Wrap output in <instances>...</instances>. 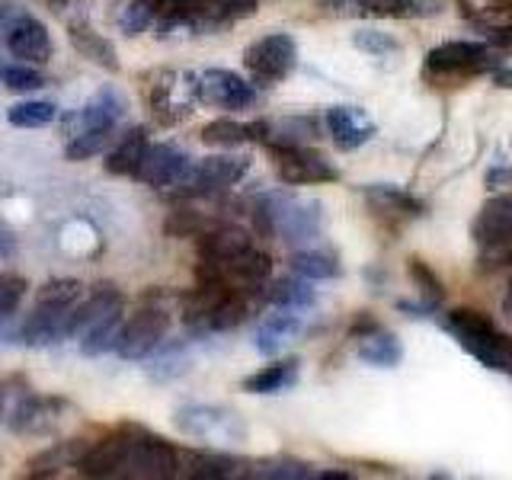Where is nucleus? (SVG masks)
Segmentation results:
<instances>
[{
	"instance_id": "f257e3e1",
	"label": "nucleus",
	"mask_w": 512,
	"mask_h": 480,
	"mask_svg": "<svg viewBox=\"0 0 512 480\" xmlns=\"http://www.w3.org/2000/svg\"><path fill=\"white\" fill-rule=\"evenodd\" d=\"M445 327L455 333L461 349L480 365L493 368V372H509L512 368V336L496 327L484 311L455 308L448 314Z\"/></svg>"
},
{
	"instance_id": "f03ea898",
	"label": "nucleus",
	"mask_w": 512,
	"mask_h": 480,
	"mask_svg": "<svg viewBox=\"0 0 512 480\" xmlns=\"http://www.w3.org/2000/svg\"><path fill=\"white\" fill-rule=\"evenodd\" d=\"M256 224L266 234H279L288 244H304L320 234V205L311 199L272 192L256 208Z\"/></svg>"
},
{
	"instance_id": "7ed1b4c3",
	"label": "nucleus",
	"mask_w": 512,
	"mask_h": 480,
	"mask_svg": "<svg viewBox=\"0 0 512 480\" xmlns=\"http://www.w3.org/2000/svg\"><path fill=\"white\" fill-rule=\"evenodd\" d=\"M0 423L23 436H42V432L55 429L58 404L36 397L23 378H4L0 381Z\"/></svg>"
},
{
	"instance_id": "20e7f679",
	"label": "nucleus",
	"mask_w": 512,
	"mask_h": 480,
	"mask_svg": "<svg viewBox=\"0 0 512 480\" xmlns=\"http://www.w3.org/2000/svg\"><path fill=\"white\" fill-rule=\"evenodd\" d=\"M244 64H247V71L253 74L256 84H279V80H285L295 71L298 45L288 32H272V36H263L253 45H247Z\"/></svg>"
},
{
	"instance_id": "39448f33",
	"label": "nucleus",
	"mask_w": 512,
	"mask_h": 480,
	"mask_svg": "<svg viewBox=\"0 0 512 480\" xmlns=\"http://www.w3.org/2000/svg\"><path fill=\"white\" fill-rule=\"evenodd\" d=\"M180 468L176 448L157 436H128V452L122 464V477L138 480H167Z\"/></svg>"
},
{
	"instance_id": "423d86ee",
	"label": "nucleus",
	"mask_w": 512,
	"mask_h": 480,
	"mask_svg": "<svg viewBox=\"0 0 512 480\" xmlns=\"http://www.w3.org/2000/svg\"><path fill=\"white\" fill-rule=\"evenodd\" d=\"M199 100V74H183V71H164L151 87V109L160 122H183L192 103Z\"/></svg>"
},
{
	"instance_id": "0eeeda50",
	"label": "nucleus",
	"mask_w": 512,
	"mask_h": 480,
	"mask_svg": "<svg viewBox=\"0 0 512 480\" xmlns=\"http://www.w3.org/2000/svg\"><path fill=\"white\" fill-rule=\"evenodd\" d=\"M250 170V157H231V154H215L205 160H192V167L186 173V180L180 183V192L189 196H212L234 183H240Z\"/></svg>"
},
{
	"instance_id": "6e6552de",
	"label": "nucleus",
	"mask_w": 512,
	"mask_h": 480,
	"mask_svg": "<svg viewBox=\"0 0 512 480\" xmlns=\"http://www.w3.org/2000/svg\"><path fill=\"white\" fill-rule=\"evenodd\" d=\"M189 167H192V157L183 154L180 148H173V144H148L132 176H138L144 186L167 189V186H180L186 180Z\"/></svg>"
},
{
	"instance_id": "1a4fd4ad",
	"label": "nucleus",
	"mask_w": 512,
	"mask_h": 480,
	"mask_svg": "<svg viewBox=\"0 0 512 480\" xmlns=\"http://www.w3.org/2000/svg\"><path fill=\"white\" fill-rule=\"evenodd\" d=\"M496 64L500 61L480 42H445L426 55L429 74H480V71H493Z\"/></svg>"
},
{
	"instance_id": "9d476101",
	"label": "nucleus",
	"mask_w": 512,
	"mask_h": 480,
	"mask_svg": "<svg viewBox=\"0 0 512 480\" xmlns=\"http://www.w3.org/2000/svg\"><path fill=\"white\" fill-rule=\"evenodd\" d=\"M167 327H170L167 311H160V308H141V311L125 324L122 340H119V349H116V352H119L122 359H128V362L151 356V352H154L160 343H164Z\"/></svg>"
},
{
	"instance_id": "9b49d317",
	"label": "nucleus",
	"mask_w": 512,
	"mask_h": 480,
	"mask_svg": "<svg viewBox=\"0 0 512 480\" xmlns=\"http://www.w3.org/2000/svg\"><path fill=\"white\" fill-rule=\"evenodd\" d=\"M176 426L192 439H212V442H237L244 436V426L234 413L221 407H183L176 410Z\"/></svg>"
},
{
	"instance_id": "f8f14e48",
	"label": "nucleus",
	"mask_w": 512,
	"mask_h": 480,
	"mask_svg": "<svg viewBox=\"0 0 512 480\" xmlns=\"http://www.w3.org/2000/svg\"><path fill=\"white\" fill-rule=\"evenodd\" d=\"M279 180L288 186H311V183H333L340 180L336 167H330L327 157H320L311 148H282L276 151Z\"/></svg>"
},
{
	"instance_id": "ddd939ff",
	"label": "nucleus",
	"mask_w": 512,
	"mask_h": 480,
	"mask_svg": "<svg viewBox=\"0 0 512 480\" xmlns=\"http://www.w3.org/2000/svg\"><path fill=\"white\" fill-rule=\"evenodd\" d=\"M199 100L215 109H247L256 103V90L240 74L212 68L199 74Z\"/></svg>"
},
{
	"instance_id": "4468645a",
	"label": "nucleus",
	"mask_w": 512,
	"mask_h": 480,
	"mask_svg": "<svg viewBox=\"0 0 512 480\" xmlns=\"http://www.w3.org/2000/svg\"><path fill=\"white\" fill-rule=\"evenodd\" d=\"M250 135L256 141H266L272 151L308 148L311 141L320 138V125H317V119H308V116H285V119H272V122H253Z\"/></svg>"
},
{
	"instance_id": "2eb2a0df",
	"label": "nucleus",
	"mask_w": 512,
	"mask_h": 480,
	"mask_svg": "<svg viewBox=\"0 0 512 480\" xmlns=\"http://www.w3.org/2000/svg\"><path fill=\"white\" fill-rule=\"evenodd\" d=\"M324 122H327V132H330L333 144L340 151H356L365 141L375 138V122L359 106H333V109H327Z\"/></svg>"
},
{
	"instance_id": "dca6fc26",
	"label": "nucleus",
	"mask_w": 512,
	"mask_h": 480,
	"mask_svg": "<svg viewBox=\"0 0 512 480\" xmlns=\"http://www.w3.org/2000/svg\"><path fill=\"white\" fill-rule=\"evenodd\" d=\"M7 52L23 64H42L52 58V36H48L45 23L23 13L7 32Z\"/></svg>"
},
{
	"instance_id": "f3484780",
	"label": "nucleus",
	"mask_w": 512,
	"mask_h": 480,
	"mask_svg": "<svg viewBox=\"0 0 512 480\" xmlns=\"http://www.w3.org/2000/svg\"><path fill=\"white\" fill-rule=\"evenodd\" d=\"M122 116H125V100L112 87H106L96 93L87 106H80L71 112V116H64V128H68V135L74 138V135L90 132V128L116 125Z\"/></svg>"
},
{
	"instance_id": "a211bd4d",
	"label": "nucleus",
	"mask_w": 512,
	"mask_h": 480,
	"mask_svg": "<svg viewBox=\"0 0 512 480\" xmlns=\"http://www.w3.org/2000/svg\"><path fill=\"white\" fill-rule=\"evenodd\" d=\"M512 237V196H496L477 212L474 221V240L484 250L503 244Z\"/></svg>"
},
{
	"instance_id": "6ab92c4d",
	"label": "nucleus",
	"mask_w": 512,
	"mask_h": 480,
	"mask_svg": "<svg viewBox=\"0 0 512 480\" xmlns=\"http://www.w3.org/2000/svg\"><path fill=\"white\" fill-rule=\"evenodd\" d=\"M125 452H128V436H112L106 442H96L80 455L77 471L84 477H122Z\"/></svg>"
},
{
	"instance_id": "aec40b11",
	"label": "nucleus",
	"mask_w": 512,
	"mask_h": 480,
	"mask_svg": "<svg viewBox=\"0 0 512 480\" xmlns=\"http://www.w3.org/2000/svg\"><path fill=\"white\" fill-rule=\"evenodd\" d=\"M365 199L372 205V212H378L381 218H420L423 215V202L410 196L407 189L391 186V183H375V186H365Z\"/></svg>"
},
{
	"instance_id": "412c9836",
	"label": "nucleus",
	"mask_w": 512,
	"mask_h": 480,
	"mask_svg": "<svg viewBox=\"0 0 512 480\" xmlns=\"http://www.w3.org/2000/svg\"><path fill=\"white\" fill-rule=\"evenodd\" d=\"M71 320H74V308L71 311H58V308H39L29 314V320L23 324V340L29 346H48L58 343L64 336H71Z\"/></svg>"
},
{
	"instance_id": "4be33fe9",
	"label": "nucleus",
	"mask_w": 512,
	"mask_h": 480,
	"mask_svg": "<svg viewBox=\"0 0 512 480\" xmlns=\"http://www.w3.org/2000/svg\"><path fill=\"white\" fill-rule=\"evenodd\" d=\"M359 333V359L365 365H375V368H394L404 356V349L394 340L388 330H378V324H362L356 327Z\"/></svg>"
},
{
	"instance_id": "5701e85b",
	"label": "nucleus",
	"mask_w": 512,
	"mask_h": 480,
	"mask_svg": "<svg viewBox=\"0 0 512 480\" xmlns=\"http://www.w3.org/2000/svg\"><path fill=\"white\" fill-rule=\"evenodd\" d=\"M301 330H304L301 317L288 308H279L276 314H269L263 324L256 327V349H260L263 356H276V352L292 343Z\"/></svg>"
},
{
	"instance_id": "b1692460",
	"label": "nucleus",
	"mask_w": 512,
	"mask_h": 480,
	"mask_svg": "<svg viewBox=\"0 0 512 480\" xmlns=\"http://www.w3.org/2000/svg\"><path fill=\"white\" fill-rule=\"evenodd\" d=\"M122 314V295L112 292V288H103V292H93L84 304L74 308V320H71V336H84L93 327H100L103 320Z\"/></svg>"
},
{
	"instance_id": "393cba45",
	"label": "nucleus",
	"mask_w": 512,
	"mask_h": 480,
	"mask_svg": "<svg viewBox=\"0 0 512 480\" xmlns=\"http://www.w3.org/2000/svg\"><path fill=\"white\" fill-rule=\"evenodd\" d=\"M359 13L388 20H423L442 13V0H359Z\"/></svg>"
},
{
	"instance_id": "a878e982",
	"label": "nucleus",
	"mask_w": 512,
	"mask_h": 480,
	"mask_svg": "<svg viewBox=\"0 0 512 480\" xmlns=\"http://www.w3.org/2000/svg\"><path fill=\"white\" fill-rule=\"evenodd\" d=\"M250 234L240 228H215L212 234L202 237V260L205 263H228L244 250H250Z\"/></svg>"
},
{
	"instance_id": "bb28decb",
	"label": "nucleus",
	"mask_w": 512,
	"mask_h": 480,
	"mask_svg": "<svg viewBox=\"0 0 512 480\" xmlns=\"http://www.w3.org/2000/svg\"><path fill=\"white\" fill-rule=\"evenodd\" d=\"M71 45L77 48L80 55H84L87 61L93 64H100V68L106 71H119V55H116V48H112L109 39H103L100 32L90 29L87 23L84 26H71Z\"/></svg>"
},
{
	"instance_id": "cd10ccee",
	"label": "nucleus",
	"mask_w": 512,
	"mask_h": 480,
	"mask_svg": "<svg viewBox=\"0 0 512 480\" xmlns=\"http://www.w3.org/2000/svg\"><path fill=\"white\" fill-rule=\"evenodd\" d=\"M144 148H148V128L138 125V128H132V132H125V135L119 138L116 148H112V151L106 154V170H109V173H119V176L135 173V167H138V160H141Z\"/></svg>"
},
{
	"instance_id": "c85d7f7f",
	"label": "nucleus",
	"mask_w": 512,
	"mask_h": 480,
	"mask_svg": "<svg viewBox=\"0 0 512 480\" xmlns=\"http://www.w3.org/2000/svg\"><path fill=\"white\" fill-rule=\"evenodd\" d=\"M298 381V362L288 359V362H272L266 368H260L256 375L244 378V391L250 394H279L285 388H292Z\"/></svg>"
},
{
	"instance_id": "c756f323",
	"label": "nucleus",
	"mask_w": 512,
	"mask_h": 480,
	"mask_svg": "<svg viewBox=\"0 0 512 480\" xmlns=\"http://www.w3.org/2000/svg\"><path fill=\"white\" fill-rule=\"evenodd\" d=\"M266 301L272 304V308L304 311V308H311V304L317 301V295H314V288L304 279H279L266 292Z\"/></svg>"
},
{
	"instance_id": "7c9ffc66",
	"label": "nucleus",
	"mask_w": 512,
	"mask_h": 480,
	"mask_svg": "<svg viewBox=\"0 0 512 480\" xmlns=\"http://www.w3.org/2000/svg\"><path fill=\"white\" fill-rule=\"evenodd\" d=\"M292 269L301 279H336L340 276V260L324 250H298L292 256Z\"/></svg>"
},
{
	"instance_id": "2f4dec72",
	"label": "nucleus",
	"mask_w": 512,
	"mask_h": 480,
	"mask_svg": "<svg viewBox=\"0 0 512 480\" xmlns=\"http://www.w3.org/2000/svg\"><path fill=\"white\" fill-rule=\"evenodd\" d=\"M80 298H84V285H80L77 279H52L36 292L39 308H58V311L77 308Z\"/></svg>"
},
{
	"instance_id": "473e14b6",
	"label": "nucleus",
	"mask_w": 512,
	"mask_h": 480,
	"mask_svg": "<svg viewBox=\"0 0 512 480\" xmlns=\"http://www.w3.org/2000/svg\"><path fill=\"white\" fill-rule=\"evenodd\" d=\"M84 452H87V445H80V442L55 445V448H48V452H42L36 461H29V474L32 477H52L64 468V464H74L77 468V461Z\"/></svg>"
},
{
	"instance_id": "72a5a7b5",
	"label": "nucleus",
	"mask_w": 512,
	"mask_h": 480,
	"mask_svg": "<svg viewBox=\"0 0 512 480\" xmlns=\"http://www.w3.org/2000/svg\"><path fill=\"white\" fill-rule=\"evenodd\" d=\"M112 141H116V125L90 128V132L71 138V144L64 148V157L74 160V164H77V160H90V157H96V154H103Z\"/></svg>"
},
{
	"instance_id": "f704fd0d",
	"label": "nucleus",
	"mask_w": 512,
	"mask_h": 480,
	"mask_svg": "<svg viewBox=\"0 0 512 480\" xmlns=\"http://www.w3.org/2000/svg\"><path fill=\"white\" fill-rule=\"evenodd\" d=\"M202 141L208 148H240V144L253 141L250 125L234 122V119H215L202 128Z\"/></svg>"
},
{
	"instance_id": "c9c22d12",
	"label": "nucleus",
	"mask_w": 512,
	"mask_h": 480,
	"mask_svg": "<svg viewBox=\"0 0 512 480\" xmlns=\"http://www.w3.org/2000/svg\"><path fill=\"white\" fill-rule=\"evenodd\" d=\"M122 330H125L122 314L109 317V320H103L100 327H93L90 333L80 336V349H84L87 356H103V352H109V349H119Z\"/></svg>"
},
{
	"instance_id": "e433bc0d",
	"label": "nucleus",
	"mask_w": 512,
	"mask_h": 480,
	"mask_svg": "<svg viewBox=\"0 0 512 480\" xmlns=\"http://www.w3.org/2000/svg\"><path fill=\"white\" fill-rule=\"evenodd\" d=\"M164 10V0H132L119 13V32L122 36H141L154 23V16Z\"/></svg>"
},
{
	"instance_id": "4c0bfd02",
	"label": "nucleus",
	"mask_w": 512,
	"mask_h": 480,
	"mask_svg": "<svg viewBox=\"0 0 512 480\" xmlns=\"http://www.w3.org/2000/svg\"><path fill=\"white\" fill-rule=\"evenodd\" d=\"M58 116V109L48 103V100H29V103H16L10 106L7 119L16 128H42V125H52Z\"/></svg>"
},
{
	"instance_id": "58836bf2",
	"label": "nucleus",
	"mask_w": 512,
	"mask_h": 480,
	"mask_svg": "<svg viewBox=\"0 0 512 480\" xmlns=\"http://www.w3.org/2000/svg\"><path fill=\"white\" fill-rule=\"evenodd\" d=\"M244 317H247V301L237 295V288H231V292L218 301V308H215L212 314H208L205 330H231V327H237Z\"/></svg>"
},
{
	"instance_id": "ea45409f",
	"label": "nucleus",
	"mask_w": 512,
	"mask_h": 480,
	"mask_svg": "<svg viewBox=\"0 0 512 480\" xmlns=\"http://www.w3.org/2000/svg\"><path fill=\"white\" fill-rule=\"evenodd\" d=\"M359 52L372 55V58H388V55H397L400 52V42L391 36V32H381V29H359L356 36H352Z\"/></svg>"
},
{
	"instance_id": "a19ab883",
	"label": "nucleus",
	"mask_w": 512,
	"mask_h": 480,
	"mask_svg": "<svg viewBox=\"0 0 512 480\" xmlns=\"http://www.w3.org/2000/svg\"><path fill=\"white\" fill-rule=\"evenodd\" d=\"M0 84L16 93H32L45 87V77L36 68H29V64H4L0 68Z\"/></svg>"
},
{
	"instance_id": "79ce46f5",
	"label": "nucleus",
	"mask_w": 512,
	"mask_h": 480,
	"mask_svg": "<svg viewBox=\"0 0 512 480\" xmlns=\"http://www.w3.org/2000/svg\"><path fill=\"white\" fill-rule=\"evenodd\" d=\"M186 474L189 477H199V480H218V477H231L234 471V461L221 458V455H189L186 458Z\"/></svg>"
},
{
	"instance_id": "37998d69",
	"label": "nucleus",
	"mask_w": 512,
	"mask_h": 480,
	"mask_svg": "<svg viewBox=\"0 0 512 480\" xmlns=\"http://www.w3.org/2000/svg\"><path fill=\"white\" fill-rule=\"evenodd\" d=\"M186 368H189V359L183 356L180 349H160L157 362L151 365V378L154 381H170L176 375H183Z\"/></svg>"
},
{
	"instance_id": "c03bdc74",
	"label": "nucleus",
	"mask_w": 512,
	"mask_h": 480,
	"mask_svg": "<svg viewBox=\"0 0 512 480\" xmlns=\"http://www.w3.org/2000/svg\"><path fill=\"white\" fill-rule=\"evenodd\" d=\"M410 279L420 285V292H423V298H429L432 304H439L442 298H445V292H442V282L436 279V272H432L423 260H410Z\"/></svg>"
},
{
	"instance_id": "a18cd8bd",
	"label": "nucleus",
	"mask_w": 512,
	"mask_h": 480,
	"mask_svg": "<svg viewBox=\"0 0 512 480\" xmlns=\"http://www.w3.org/2000/svg\"><path fill=\"white\" fill-rule=\"evenodd\" d=\"M260 477H272V480H304V477H314V471L308 468V464L301 461H272V464H263L260 471H256Z\"/></svg>"
},
{
	"instance_id": "49530a36",
	"label": "nucleus",
	"mask_w": 512,
	"mask_h": 480,
	"mask_svg": "<svg viewBox=\"0 0 512 480\" xmlns=\"http://www.w3.org/2000/svg\"><path fill=\"white\" fill-rule=\"evenodd\" d=\"M26 295V282L20 276H0V314L10 317L16 311V304Z\"/></svg>"
},
{
	"instance_id": "de8ad7c7",
	"label": "nucleus",
	"mask_w": 512,
	"mask_h": 480,
	"mask_svg": "<svg viewBox=\"0 0 512 480\" xmlns=\"http://www.w3.org/2000/svg\"><path fill=\"white\" fill-rule=\"evenodd\" d=\"M487 42H490L493 48H500V52H512V23H503V26L487 29Z\"/></svg>"
},
{
	"instance_id": "09e8293b",
	"label": "nucleus",
	"mask_w": 512,
	"mask_h": 480,
	"mask_svg": "<svg viewBox=\"0 0 512 480\" xmlns=\"http://www.w3.org/2000/svg\"><path fill=\"white\" fill-rule=\"evenodd\" d=\"M16 253V240H13V234H4L0 231V260H7V256H13Z\"/></svg>"
},
{
	"instance_id": "8fccbe9b",
	"label": "nucleus",
	"mask_w": 512,
	"mask_h": 480,
	"mask_svg": "<svg viewBox=\"0 0 512 480\" xmlns=\"http://www.w3.org/2000/svg\"><path fill=\"white\" fill-rule=\"evenodd\" d=\"M52 4H55V10H58V7H61V10H68V7H80L84 0H52Z\"/></svg>"
},
{
	"instance_id": "3c124183",
	"label": "nucleus",
	"mask_w": 512,
	"mask_h": 480,
	"mask_svg": "<svg viewBox=\"0 0 512 480\" xmlns=\"http://www.w3.org/2000/svg\"><path fill=\"white\" fill-rule=\"evenodd\" d=\"M509 304H512V285H509Z\"/></svg>"
},
{
	"instance_id": "603ef678",
	"label": "nucleus",
	"mask_w": 512,
	"mask_h": 480,
	"mask_svg": "<svg viewBox=\"0 0 512 480\" xmlns=\"http://www.w3.org/2000/svg\"><path fill=\"white\" fill-rule=\"evenodd\" d=\"M0 320H4V314H0Z\"/></svg>"
}]
</instances>
